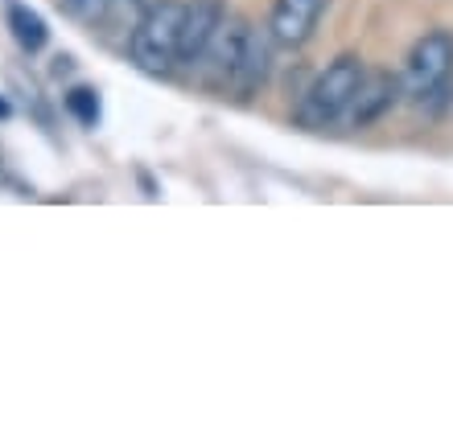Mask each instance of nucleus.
I'll use <instances>...</instances> for the list:
<instances>
[{"label":"nucleus","mask_w":453,"mask_h":448,"mask_svg":"<svg viewBox=\"0 0 453 448\" xmlns=\"http://www.w3.org/2000/svg\"><path fill=\"white\" fill-rule=\"evenodd\" d=\"M181 21H186V4H173V0H157L153 9L141 12V21H136L132 42H128V54L136 62V71L169 74L178 66Z\"/></svg>","instance_id":"1"},{"label":"nucleus","mask_w":453,"mask_h":448,"mask_svg":"<svg viewBox=\"0 0 453 448\" xmlns=\"http://www.w3.org/2000/svg\"><path fill=\"white\" fill-rule=\"evenodd\" d=\"M363 74L367 71H363V62L358 58H350V54L334 58L318 79H313L310 91H305V103H301L297 119L301 124H310V128H322V124H330V119L346 116V107H350V99H355Z\"/></svg>","instance_id":"2"},{"label":"nucleus","mask_w":453,"mask_h":448,"mask_svg":"<svg viewBox=\"0 0 453 448\" xmlns=\"http://www.w3.org/2000/svg\"><path fill=\"white\" fill-rule=\"evenodd\" d=\"M453 74V34L445 29H433L425 34L412 46L408 54V74H404V87L408 95H417V99H437L445 91Z\"/></svg>","instance_id":"3"},{"label":"nucleus","mask_w":453,"mask_h":448,"mask_svg":"<svg viewBox=\"0 0 453 448\" xmlns=\"http://www.w3.org/2000/svg\"><path fill=\"white\" fill-rule=\"evenodd\" d=\"M248 34H251V25L243 21V17L223 12V21H219L215 37H211V46H206L203 62H198L206 87H215V91L231 87V91H235L239 66H243V49H248Z\"/></svg>","instance_id":"4"},{"label":"nucleus","mask_w":453,"mask_h":448,"mask_svg":"<svg viewBox=\"0 0 453 448\" xmlns=\"http://www.w3.org/2000/svg\"><path fill=\"white\" fill-rule=\"evenodd\" d=\"M223 4L219 0H194L186 4V21H181V46H178V66H190L198 71V62H203L206 46H211V37H215L219 21H223Z\"/></svg>","instance_id":"5"},{"label":"nucleus","mask_w":453,"mask_h":448,"mask_svg":"<svg viewBox=\"0 0 453 448\" xmlns=\"http://www.w3.org/2000/svg\"><path fill=\"white\" fill-rule=\"evenodd\" d=\"M322 9H326V0H276L268 34H273V42H280V46H301V42H310V34L318 29Z\"/></svg>","instance_id":"6"},{"label":"nucleus","mask_w":453,"mask_h":448,"mask_svg":"<svg viewBox=\"0 0 453 448\" xmlns=\"http://www.w3.org/2000/svg\"><path fill=\"white\" fill-rule=\"evenodd\" d=\"M395 95H400V79H395V74H388V71L383 74H363V83H358L355 99H350V107H346V116H350L355 128H367V124H375L383 111H392Z\"/></svg>","instance_id":"7"},{"label":"nucleus","mask_w":453,"mask_h":448,"mask_svg":"<svg viewBox=\"0 0 453 448\" xmlns=\"http://www.w3.org/2000/svg\"><path fill=\"white\" fill-rule=\"evenodd\" d=\"M268 37L273 34H248V49H243V66H239V79H235V91L248 99L256 87L264 83V74H268Z\"/></svg>","instance_id":"8"},{"label":"nucleus","mask_w":453,"mask_h":448,"mask_svg":"<svg viewBox=\"0 0 453 448\" xmlns=\"http://www.w3.org/2000/svg\"><path fill=\"white\" fill-rule=\"evenodd\" d=\"M9 29H12V42H17L25 54H37V49H46V42H50L46 21H42L34 9L17 4V0L9 4Z\"/></svg>","instance_id":"9"},{"label":"nucleus","mask_w":453,"mask_h":448,"mask_svg":"<svg viewBox=\"0 0 453 448\" xmlns=\"http://www.w3.org/2000/svg\"><path fill=\"white\" fill-rule=\"evenodd\" d=\"M66 111H71L83 128H96L99 116H104V107H99V91L96 87H74V91H66Z\"/></svg>","instance_id":"10"},{"label":"nucleus","mask_w":453,"mask_h":448,"mask_svg":"<svg viewBox=\"0 0 453 448\" xmlns=\"http://www.w3.org/2000/svg\"><path fill=\"white\" fill-rule=\"evenodd\" d=\"M111 4L116 0H58V9L79 25H99L111 12Z\"/></svg>","instance_id":"11"},{"label":"nucleus","mask_w":453,"mask_h":448,"mask_svg":"<svg viewBox=\"0 0 453 448\" xmlns=\"http://www.w3.org/2000/svg\"><path fill=\"white\" fill-rule=\"evenodd\" d=\"M9 116H12V107H9V99L0 95V119H9Z\"/></svg>","instance_id":"12"},{"label":"nucleus","mask_w":453,"mask_h":448,"mask_svg":"<svg viewBox=\"0 0 453 448\" xmlns=\"http://www.w3.org/2000/svg\"><path fill=\"white\" fill-rule=\"evenodd\" d=\"M136 4H141V9H153V4H157V0H136Z\"/></svg>","instance_id":"13"}]
</instances>
